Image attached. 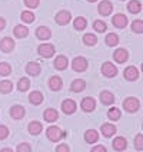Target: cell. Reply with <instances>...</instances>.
<instances>
[{"label":"cell","instance_id":"39","mask_svg":"<svg viewBox=\"0 0 143 152\" xmlns=\"http://www.w3.org/2000/svg\"><path fill=\"white\" fill-rule=\"evenodd\" d=\"M135 146L137 151H142L143 149V135L142 134H137L135 138Z\"/></svg>","mask_w":143,"mask_h":152},{"label":"cell","instance_id":"11","mask_svg":"<svg viewBox=\"0 0 143 152\" xmlns=\"http://www.w3.org/2000/svg\"><path fill=\"white\" fill-rule=\"evenodd\" d=\"M112 12H113V4L109 0H103V1L99 3V13L102 16H109Z\"/></svg>","mask_w":143,"mask_h":152},{"label":"cell","instance_id":"33","mask_svg":"<svg viewBox=\"0 0 143 152\" xmlns=\"http://www.w3.org/2000/svg\"><path fill=\"white\" fill-rule=\"evenodd\" d=\"M83 42H84V45H87V46H94L96 42H97V37L93 33H86L83 36Z\"/></svg>","mask_w":143,"mask_h":152},{"label":"cell","instance_id":"5","mask_svg":"<svg viewBox=\"0 0 143 152\" xmlns=\"http://www.w3.org/2000/svg\"><path fill=\"white\" fill-rule=\"evenodd\" d=\"M56 23L60 26H66L72 20V15H70V12H68V10H60L59 13L56 15Z\"/></svg>","mask_w":143,"mask_h":152},{"label":"cell","instance_id":"38","mask_svg":"<svg viewBox=\"0 0 143 152\" xmlns=\"http://www.w3.org/2000/svg\"><path fill=\"white\" fill-rule=\"evenodd\" d=\"M10 72H12L10 65L6 63V62H1L0 63V76H7V75H10Z\"/></svg>","mask_w":143,"mask_h":152},{"label":"cell","instance_id":"2","mask_svg":"<svg viewBox=\"0 0 143 152\" xmlns=\"http://www.w3.org/2000/svg\"><path fill=\"white\" fill-rule=\"evenodd\" d=\"M139 106H140V102H139V99H137V98H133V96H129V98H126V99H125V102H123V108H125V110L130 112V113H135V112H137V110H139Z\"/></svg>","mask_w":143,"mask_h":152},{"label":"cell","instance_id":"35","mask_svg":"<svg viewBox=\"0 0 143 152\" xmlns=\"http://www.w3.org/2000/svg\"><path fill=\"white\" fill-rule=\"evenodd\" d=\"M22 20L25 23H33L34 22V13L33 12H29V10H25L22 13Z\"/></svg>","mask_w":143,"mask_h":152},{"label":"cell","instance_id":"21","mask_svg":"<svg viewBox=\"0 0 143 152\" xmlns=\"http://www.w3.org/2000/svg\"><path fill=\"white\" fill-rule=\"evenodd\" d=\"M40 70H42L40 65L36 63V62H30V63H27V66H26V72L30 76H37L40 73Z\"/></svg>","mask_w":143,"mask_h":152},{"label":"cell","instance_id":"10","mask_svg":"<svg viewBox=\"0 0 143 152\" xmlns=\"http://www.w3.org/2000/svg\"><path fill=\"white\" fill-rule=\"evenodd\" d=\"M112 22H113V26H115V27L123 29V27H126L127 26V17L125 16V15H122V13H118V15L113 16Z\"/></svg>","mask_w":143,"mask_h":152},{"label":"cell","instance_id":"45","mask_svg":"<svg viewBox=\"0 0 143 152\" xmlns=\"http://www.w3.org/2000/svg\"><path fill=\"white\" fill-rule=\"evenodd\" d=\"M4 27H6V20H4L3 17H0V32H1Z\"/></svg>","mask_w":143,"mask_h":152},{"label":"cell","instance_id":"13","mask_svg":"<svg viewBox=\"0 0 143 152\" xmlns=\"http://www.w3.org/2000/svg\"><path fill=\"white\" fill-rule=\"evenodd\" d=\"M0 49L4 52V53H9L15 49V42L12 37H3L1 42H0Z\"/></svg>","mask_w":143,"mask_h":152},{"label":"cell","instance_id":"18","mask_svg":"<svg viewBox=\"0 0 143 152\" xmlns=\"http://www.w3.org/2000/svg\"><path fill=\"white\" fill-rule=\"evenodd\" d=\"M84 139L87 144H96L99 141V134L96 129H87L86 134H84Z\"/></svg>","mask_w":143,"mask_h":152},{"label":"cell","instance_id":"23","mask_svg":"<svg viewBox=\"0 0 143 152\" xmlns=\"http://www.w3.org/2000/svg\"><path fill=\"white\" fill-rule=\"evenodd\" d=\"M43 118L46 122H54L56 119L59 118V113H57V110L53 109V108H49V109L44 110V115H43Z\"/></svg>","mask_w":143,"mask_h":152},{"label":"cell","instance_id":"3","mask_svg":"<svg viewBox=\"0 0 143 152\" xmlns=\"http://www.w3.org/2000/svg\"><path fill=\"white\" fill-rule=\"evenodd\" d=\"M37 52H39V55L44 58V59H49L52 58L53 55H54V46L52 45V43H43L40 45L39 48H37Z\"/></svg>","mask_w":143,"mask_h":152},{"label":"cell","instance_id":"41","mask_svg":"<svg viewBox=\"0 0 143 152\" xmlns=\"http://www.w3.org/2000/svg\"><path fill=\"white\" fill-rule=\"evenodd\" d=\"M7 136H9V129H7V126H4V125H0V141L6 139Z\"/></svg>","mask_w":143,"mask_h":152},{"label":"cell","instance_id":"43","mask_svg":"<svg viewBox=\"0 0 143 152\" xmlns=\"http://www.w3.org/2000/svg\"><path fill=\"white\" fill-rule=\"evenodd\" d=\"M56 152H70V151H69V146H68V145L62 144V145H57Z\"/></svg>","mask_w":143,"mask_h":152},{"label":"cell","instance_id":"12","mask_svg":"<svg viewBox=\"0 0 143 152\" xmlns=\"http://www.w3.org/2000/svg\"><path fill=\"white\" fill-rule=\"evenodd\" d=\"M112 145H113V149L115 151H125L127 148V141H126V138H123V136H118V138L113 139Z\"/></svg>","mask_w":143,"mask_h":152},{"label":"cell","instance_id":"30","mask_svg":"<svg viewBox=\"0 0 143 152\" xmlns=\"http://www.w3.org/2000/svg\"><path fill=\"white\" fill-rule=\"evenodd\" d=\"M76 30H84L86 29V26H87V20L84 19L83 16H79L75 19V23H73Z\"/></svg>","mask_w":143,"mask_h":152},{"label":"cell","instance_id":"25","mask_svg":"<svg viewBox=\"0 0 143 152\" xmlns=\"http://www.w3.org/2000/svg\"><path fill=\"white\" fill-rule=\"evenodd\" d=\"M102 134L106 138H110L116 134V126L113 124H105V125H102Z\"/></svg>","mask_w":143,"mask_h":152},{"label":"cell","instance_id":"36","mask_svg":"<svg viewBox=\"0 0 143 152\" xmlns=\"http://www.w3.org/2000/svg\"><path fill=\"white\" fill-rule=\"evenodd\" d=\"M93 29H94L96 32H99V33H103V32H106L107 26H106L105 22H102V20H96V22L93 23Z\"/></svg>","mask_w":143,"mask_h":152},{"label":"cell","instance_id":"40","mask_svg":"<svg viewBox=\"0 0 143 152\" xmlns=\"http://www.w3.org/2000/svg\"><path fill=\"white\" fill-rule=\"evenodd\" d=\"M16 152H32V146L27 142H22L20 145H17Z\"/></svg>","mask_w":143,"mask_h":152},{"label":"cell","instance_id":"19","mask_svg":"<svg viewBox=\"0 0 143 152\" xmlns=\"http://www.w3.org/2000/svg\"><path fill=\"white\" fill-rule=\"evenodd\" d=\"M100 102L103 105H113L115 103V95L109 91H103L100 93Z\"/></svg>","mask_w":143,"mask_h":152},{"label":"cell","instance_id":"32","mask_svg":"<svg viewBox=\"0 0 143 152\" xmlns=\"http://www.w3.org/2000/svg\"><path fill=\"white\" fill-rule=\"evenodd\" d=\"M107 116H109L110 121H119L122 116V112L118 108H110L109 112H107Z\"/></svg>","mask_w":143,"mask_h":152},{"label":"cell","instance_id":"15","mask_svg":"<svg viewBox=\"0 0 143 152\" xmlns=\"http://www.w3.org/2000/svg\"><path fill=\"white\" fill-rule=\"evenodd\" d=\"M127 58H129V53H127L126 49H116L115 50V53H113V59L116 60L118 63H125L127 60Z\"/></svg>","mask_w":143,"mask_h":152},{"label":"cell","instance_id":"14","mask_svg":"<svg viewBox=\"0 0 143 152\" xmlns=\"http://www.w3.org/2000/svg\"><path fill=\"white\" fill-rule=\"evenodd\" d=\"M25 113H26V110L22 105H13L10 108V115H12L13 119H22L25 116Z\"/></svg>","mask_w":143,"mask_h":152},{"label":"cell","instance_id":"47","mask_svg":"<svg viewBox=\"0 0 143 152\" xmlns=\"http://www.w3.org/2000/svg\"><path fill=\"white\" fill-rule=\"evenodd\" d=\"M89 1H90V3H94V1H97V0H89Z\"/></svg>","mask_w":143,"mask_h":152},{"label":"cell","instance_id":"34","mask_svg":"<svg viewBox=\"0 0 143 152\" xmlns=\"http://www.w3.org/2000/svg\"><path fill=\"white\" fill-rule=\"evenodd\" d=\"M106 45L107 46H116L119 43V36L116 33H109L107 36H106Z\"/></svg>","mask_w":143,"mask_h":152},{"label":"cell","instance_id":"9","mask_svg":"<svg viewBox=\"0 0 143 152\" xmlns=\"http://www.w3.org/2000/svg\"><path fill=\"white\" fill-rule=\"evenodd\" d=\"M80 106H82V109H83L84 112H92V110H94V108H96V101L93 99L92 96L83 98Z\"/></svg>","mask_w":143,"mask_h":152},{"label":"cell","instance_id":"27","mask_svg":"<svg viewBox=\"0 0 143 152\" xmlns=\"http://www.w3.org/2000/svg\"><path fill=\"white\" fill-rule=\"evenodd\" d=\"M29 101H30V103H33V105H40L43 102V95L39 91H34V92H32L29 95Z\"/></svg>","mask_w":143,"mask_h":152},{"label":"cell","instance_id":"24","mask_svg":"<svg viewBox=\"0 0 143 152\" xmlns=\"http://www.w3.org/2000/svg\"><path fill=\"white\" fill-rule=\"evenodd\" d=\"M127 10H129L132 15H136V13H139V12L142 10V3H140L139 0H130V1L127 3Z\"/></svg>","mask_w":143,"mask_h":152},{"label":"cell","instance_id":"17","mask_svg":"<svg viewBox=\"0 0 143 152\" xmlns=\"http://www.w3.org/2000/svg\"><path fill=\"white\" fill-rule=\"evenodd\" d=\"M123 75L126 77V80H136L137 77H139V70L135 68V66H129V68L125 69V72H123Z\"/></svg>","mask_w":143,"mask_h":152},{"label":"cell","instance_id":"42","mask_svg":"<svg viewBox=\"0 0 143 152\" xmlns=\"http://www.w3.org/2000/svg\"><path fill=\"white\" fill-rule=\"evenodd\" d=\"M39 3H40V0H25V4L29 9H36L39 6Z\"/></svg>","mask_w":143,"mask_h":152},{"label":"cell","instance_id":"26","mask_svg":"<svg viewBox=\"0 0 143 152\" xmlns=\"http://www.w3.org/2000/svg\"><path fill=\"white\" fill-rule=\"evenodd\" d=\"M42 131H43V125L40 122L33 121V122L29 124V132H30L32 135H39V134H42Z\"/></svg>","mask_w":143,"mask_h":152},{"label":"cell","instance_id":"8","mask_svg":"<svg viewBox=\"0 0 143 152\" xmlns=\"http://www.w3.org/2000/svg\"><path fill=\"white\" fill-rule=\"evenodd\" d=\"M76 108H77V105H76V102L72 101V99H66V101L62 102V110H63V113H66V115L75 113Z\"/></svg>","mask_w":143,"mask_h":152},{"label":"cell","instance_id":"16","mask_svg":"<svg viewBox=\"0 0 143 152\" xmlns=\"http://www.w3.org/2000/svg\"><path fill=\"white\" fill-rule=\"evenodd\" d=\"M62 86H63V80H62L60 76H52L50 79H49V88H50L52 91L57 92V91H60Z\"/></svg>","mask_w":143,"mask_h":152},{"label":"cell","instance_id":"22","mask_svg":"<svg viewBox=\"0 0 143 152\" xmlns=\"http://www.w3.org/2000/svg\"><path fill=\"white\" fill-rule=\"evenodd\" d=\"M13 33H15V36H16L17 39H23V37H26L29 34V29L23 25H17L13 29Z\"/></svg>","mask_w":143,"mask_h":152},{"label":"cell","instance_id":"29","mask_svg":"<svg viewBox=\"0 0 143 152\" xmlns=\"http://www.w3.org/2000/svg\"><path fill=\"white\" fill-rule=\"evenodd\" d=\"M13 91V83L10 80H1L0 82V93L3 95H7Z\"/></svg>","mask_w":143,"mask_h":152},{"label":"cell","instance_id":"28","mask_svg":"<svg viewBox=\"0 0 143 152\" xmlns=\"http://www.w3.org/2000/svg\"><path fill=\"white\" fill-rule=\"evenodd\" d=\"M70 88H72L73 92H82L84 88H86V82H84L83 79H76V80L72 82Z\"/></svg>","mask_w":143,"mask_h":152},{"label":"cell","instance_id":"4","mask_svg":"<svg viewBox=\"0 0 143 152\" xmlns=\"http://www.w3.org/2000/svg\"><path fill=\"white\" fill-rule=\"evenodd\" d=\"M102 73L106 76V77H113V76L118 75V68L112 62H105L102 65Z\"/></svg>","mask_w":143,"mask_h":152},{"label":"cell","instance_id":"1","mask_svg":"<svg viewBox=\"0 0 143 152\" xmlns=\"http://www.w3.org/2000/svg\"><path fill=\"white\" fill-rule=\"evenodd\" d=\"M46 135H47V138L50 139L52 142H59L62 138H65V132L59 126L52 125V126H49L46 129Z\"/></svg>","mask_w":143,"mask_h":152},{"label":"cell","instance_id":"20","mask_svg":"<svg viewBox=\"0 0 143 152\" xmlns=\"http://www.w3.org/2000/svg\"><path fill=\"white\" fill-rule=\"evenodd\" d=\"M68 65H69V60L63 55H60V56H57L54 59V68L57 69V70H65V69L68 68Z\"/></svg>","mask_w":143,"mask_h":152},{"label":"cell","instance_id":"7","mask_svg":"<svg viewBox=\"0 0 143 152\" xmlns=\"http://www.w3.org/2000/svg\"><path fill=\"white\" fill-rule=\"evenodd\" d=\"M36 36H37V39H40V40H49L52 37V30L47 26H39V27L36 29Z\"/></svg>","mask_w":143,"mask_h":152},{"label":"cell","instance_id":"37","mask_svg":"<svg viewBox=\"0 0 143 152\" xmlns=\"http://www.w3.org/2000/svg\"><path fill=\"white\" fill-rule=\"evenodd\" d=\"M130 27H132V30H133L135 33H142L143 32V22L137 19L135 22H132V26H130Z\"/></svg>","mask_w":143,"mask_h":152},{"label":"cell","instance_id":"44","mask_svg":"<svg viewBox=\"0 0 143 152\" xmlns=\"http://www.w3.org/2000/svg\"><path fill=\"white\" fill-rule=\"evenodd\" d=\"M90 152H107V151H106V148H105L103 145H96Z\"/></svg>","mask_w":143,"mask_h":152},{"label":"cell","instance_id":"6","mask_svg":"<svg viewBox=\"0 0 143 152\" xmlns=\"http://www.w3.org/2000/svg\"><path fill=\"white\" fill-rule=\"evenodd\" d=\"M72 68L76 72H84L87 69V60L84 59V58H82V56H77L72 62Z\"/></svg>","mask_w":143,"mask_h":152},{"label":"cell","instance_id":"46","mask_svg":"<svg viewBox=\"0 0 143 152\" xmlns=\"http://www.w3.org/2000/svg\"><path fill=\"white\" fill-rule=\"evenodd\" d=\"M0 152H13V149H12V148H3Z\"/></svg>","mask_w":143,"mask_h":152},{"label":"cell","instance_id":"31","mask_svg":"<svg viewBox=\"0 0 143 152\" xmlns=\"http://www.w3.org/2000/svg\"><path fill=\"white\" fill-rule=\"evenodd\" d=\"M29 88H30V80H29V77H22V79L19 80V83H17V89H19L20 92H26Z\"/></svg>","mask_w":143,"mask_h":152}]
</instances>
